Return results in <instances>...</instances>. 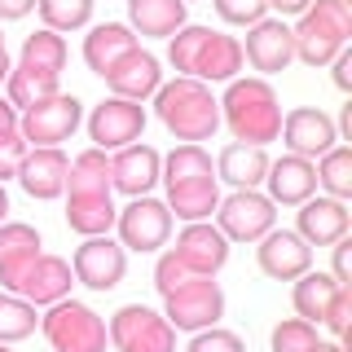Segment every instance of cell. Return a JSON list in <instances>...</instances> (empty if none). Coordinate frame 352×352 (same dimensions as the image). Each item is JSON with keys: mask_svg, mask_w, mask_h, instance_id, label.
Masks as SVG:
<instances>
[{"mask_svg": "<svg viewBox=\"0 0 352 352\" xmlns=\"http://www.w3.org/2000/svg\"><path fill=\"white\" fill-rule=\"evenodd\" d=\"M71 203H66V225L84 238H102L115 225V203H110V159L106 150H84L66 172Z\"/></svg>", "mask_w": 352, "mask_h": 352, "instance_id": "obj_1", "label": "cell"}, {"mask_svg": "<svg viewBox=\"0 0 352 352\" xmlns=\"http://www.w3.org/2000/svg\"><path fill=\"white\" fill-rule=\"evenodd\" d=\"M159 181L168 185V212H176L185 225L207 220L220 207V190L212 176V159L203 146H176L159 168Z\"/></svg>", "mask_w": 352, "mask_h": 352, "instance_id": "obj_2", "label": "cell"}, {"mask_svg": "<svg viewBox=\"0 0 352 352\" xmlns=\"http://www.w3.org/2000/svg\"><path fill=\"white\" fill-rule=\"evenodd\" d=\"M154 110H159L163 128H168L176 141H185V146L212 141L216 128H220V102L212 97V88L203 80H185L181 75V80H172V84H159Z\"/></svg>", "mask_w": 352, "mask_h": 352, "instance_id": "obj_3", "label": "cell"}, {"mask_svg": "<svg viewBox=\"0 0 352 352\" xmlns=\"http://www.w3.org/2000/svg\"><path fill=\"white\" fill-rule=\"evenodd\" d=\"M168 62L185 80H234L242 71V44L212 27H181L168 44Z\"/></svg>", "mask_w": 352, "mask_h": 352, "instance_id": "obj_4", "label": "cell"}, {"mask_svg": "<svg viewBox=\"0 0 352 352\" xmlns=\"http://www.w3.org/2000/svg\"><path fill=\"white\" fill-rule=\"evenodd\" d=\"M220 115L242 146H269L282 137V106L269 80H234L220 102Z\"/></svg>", "mask_w": 352, "mask_h": 352, "instance_id": "obj_5", "label": "cell"}, {"mask_svg": "<svg viewBox=\"0 0 352 352\" xmlns=\"http://www.w3.org/2000/svg\"><path fill=\"white\" fill-rule=\"evenodd\" d=\"M348 36H352L348 0H313V5L304 9L300 27L291 31L295 58L308 62V66H326V62H335L339 53L348 49Z\"/></svg>", "mask_w": 352, "mask_h": 352, "instance_id": "obj_6", "label": "cell"}, {"mask_svg": "<svg viewBox=\"0 0 352 352\" xmlns=\"http://www.w3.org/2000/svg\"><path fill=\"white\" fill-rule=\"evenodd\" d=\"M44 339L53 352H106V322L93 313L88 304L75 300H58L44 313Z\"/></svg>", "mask_w": 352, "mask_h": 352, "instance_id": "obj_7", "label": "cell"}, {"mask_svg": "<svg viewBox=\"0 0 352 352\" xmlns=\"http://www.w3.org/2000/svg\"><path fill=\"white\" fill-rule=\"evenodd\" d=\"M110 344L119 352H176V330L163 313L146 304H124L110 317Z\"/></svg>", "mask_w": 352, "mask_h": 352, "instance_id": "obj_8", "label": "cell"}, {"mask_svg": "<svg viewBox=\"0 0 352 352\" xmlns=\"http://www.w3.org/2000/svg\"><path fill=\"white\" fill-rule=\"evenodd\" d=\"M168 300V322L172 330H207V326H216L220 317H225V295H220V286L212 278H190V282H181L172 295H163Z\"/></svg>", "mask_w": 352, "mask_h": 352, "instance_id": "obj_9", "label": "cell"}, {"mask_svg": "<svg viewBox=\"0 0 352 352\" xmlns=\"http://www.w3.org/2000/svg\"><path fill=\"white\" fill-rule=\"evenodd\" d=\"M80 97L71 93H53L44 97V102H36L31 110H22L18 119V132L27 146H58V141H66L75 128H80Z\"/></svg>", "mask_w": 352, "mask_h": 352, "instance_id": "obj_10", "label": "cell"}, {"mask_svg": "<svg viewBox=\"0 0 352 352\" xmlns=\"http://www.w3.org/2000/svg\"><path fill=\"white\" fill-rule=\"evenodd\" d=\"M115 225H119V247H128V251H159L163 242H168V234H172V212H168V203L141 194L115 216Z\"/></svg>", "mask_w": 352, "mask_h": 352, "instance_id": "obj_11", "label": "cell"}, {"mask_svg": "<svg viewBox=\"0 0 352 352\" xmlns=\"http://www.w3.org/2000/svg\"><path fill=\"white\" fill-rule=\"evenodd\" d=\"M141 132H146V106L128 102V97H106L88 115V137H93L97 150H124Z\"/></svg>", "mask_w": 352, "mask_h": 352, "instance_id": "obj_12", "label": "cell"}, {"mask_svg": "<svg viewBox=\"0 0 352 352\" xmlns=\"http://www.w3.org/2000/svg\"><path fill=\"white\" fill-rule=\"evenodd\" d=\"M216 216H220V234L234 242H260L273 229V220H278L273 203L256 190H234L216 207Z\"/></svg>", "mask_w": 352, "mask_h": 352, "instance_id": "obj_13", "label": "cell"}, {"mask_svg": "<svg viewBox=\"0 0 352 352\" xmlns=\"http://www.w3.org/2000/svg\"><path fill=\"white\" fill-rule=\"evenodd\" d=\"M124 269H128V256L119 242H110V234L88 238L84 247H75V260H71L75 282H84L88 291H115L124 282Z\"/></svg>", "mask_w": 352, "mask_h": 352, "instance_id": "obj_14", "label": "cell"}, {"mask_svg": "<svg viewBox=\"0 0 352 352\" xmlns=\"http://www.w3.org/2000/svg\"><path fill=\"white\" fill-rule=\"evenodd\" d=\"M172 256L185 264L190 278H216L229 260V238L220 234L216 225H207V220H194V225H185V234L176 238Z\"/></svg>", "mask_w": 352, "mask_h": 352, "instance_id": "obj_15", "label": "cell"}, {"mask_svg": "<svg viewBox=\"0 0 352 352\" xmlns=\"http://www.w3.org/2000/svg\"><path fill=\"white\" fill-rule=\"evenodd\" d=\"M102 80L110 84V93H115V97L146 102L150 93H159L163 71H159V58H154V53H146V49H128V53H119V58L102 71Z\"/></svg>", "mask_w": 352, "mask_h": 352, "instance_id": "obj_16", "label": "cell"}, {"mask_svg": "<svg viewBox=\"0 0 352 352\" xmlns=\"http://www.w3.org/2000/svg\"><path fill=\"white\" fill-rule=\"evenodd\" d=\"M282 141L300 159H322L326 150H335V119L326 110L300 106L291 115H282Z\"/></svg>", "mask_w": 352, "mask_h": 352, "instance_id": "obj_17", "label": "cell"}, {"mask_svg": "<svg viewBox=\"0 0 352 352\" xmlns=\"http://www.w3.org/2000/svg\"><path fill=\"white\" fill-rule=\"evenodd\" d=\"M260 269L278 282H295L300 273L313 269V247L291 229H269L260 238Z\"/></svg>", "mask_w": 352, "mask_h": 352, "instance_id": "obj_18", "label": "cell"}, {"mask_svg": "<svg viewBox=\"0 0 352 352\" xmlns=\"http://www.w3.org/2000/svg\"><path fill=\"white\" fill-rule=\"evenodd\" d=\"M242 58L256 66V71H264V75L286 71V66H291V58H295L291 27H286L282 18H260L256 27H251V36H247V49H242Z\"/></svg>", "mask_w": 352, "mask_h": 352, "instance_id": "obj_19", "label": "cell"}, {"mask_svg": "<svg viewBox=\"0 0 352 352\" xmlns=\"http://www.w3.org/2000/svg\"><path fill=\"white\" fill-rule=\"evenodd\" d=\"M66 172H71V159L58 146H31L18 163V181L31 198H58L66 190Z\"/></svg>", "mask_w": 352, "mask_h": 352, "instance_id": "obj_20", "label": "cell"}, {"mask_svg": "<svg viewBox=\"0 0 352 352\" xmlns=\"http://www.w3.org/2000/svg\"><path fill=\"white\" fill-rule=\"evenodd\" d=\"M159 168H163V159L154 146H124L110 159V190H124L132 198H141L159 181Z\"/></svg>", "mask_w": 352, "mask_h": 352, "instance_id": "obj_21", "label": "cell"}, {"mask_svg": "<svg viewBox=\"0 0 352 352\" xmlns=\"http://www.w3.org/2000/svg\"><path fill=\"white\" fill-rule=\"evenodd\" d=\"M264 181H269V203L295 207V203H304V198H313V190H317V168H313V159L282 154L278 163H269Z\"/></svg>", "mask_w": 352, "mask_h": 352, "instance_id": "obj_22", "label": "cell"}, {"mask_svg": "<svg viewBox=\"0 0 352 352\" xmlns=\"http://www.w3.org/2000/svg\"><path fill=\"white\" fill-rule=\"evenodd\" d=\"M40 256V234L31 225H22V220H9V225H0V286L5 291H18L22 273L36 264Z\"/></svg>", "mask_w": 352, "mask_h": 352, "instance_id": "obj_23", "label": "cell"}, {"mask_svg": "<svg viewBox=\"0 0 352 352\" xmlns=\"http://www.w3.org/2000/svg\"><path fill=\"white\" fill-rule=\"evenodd\" d=\"M66 291H71V264H66L62 256H36V264H31L27 273H22L18 291L27 304H58L66 300Z\"/></svg>", "mask_w": 352, "mask_h": 352, "instance_id": "obj_24", "label": "cell"}, {"mask_svg": "<svg viewBox=\"0 0 352 352\" xmlns=\"http://www.w3.org/2000/svg\"><path fill=\"white\" fill-rule=\"evenodd\" d=\"M348 234V207L339 198H304L300 203V238L313 247H330Z\"/></svg>", "mask_w": 352, "mask_h": 352, "instance_id": "obj_25", "label": "cell"}, {"mask_svg": "<svg viewBox=\"0 0 352 352\" xmlns=\"http://www.w3.org/2000/svg\"><path fill=\"white\" fill-rule=\"evenodd\" d=\"M269 154H264V146H242V141H234V146L220 150V181L238 185V190H256V185L264 181V172H269Z\"/></svg>", "mask_w": 352, "mask_h": 352, "instance_id": "obj_26", "label": "cell"}, {"mask_svg": "<svg viewBox=\"0 0 352 352\" xmlns=\"http://www.w3.org/2000/svg\"><path fill=\"white\" fill-rule=\"evenodd\" d=\"M128 18L141 36H176L185 27V0H128Z\"/></svg>", "mask_w": 352, "mask_h": 352, "instance_id": "obj_27", "label": "cell"}, {"mask_svg": "<svg viewBox=\"0 0 352 352\" xmlns=\"http://www.w3.org/2000/svg\"><path fill=\"white\" fill-rule=\"evenodd\" d=\"M128 49H137V36H132L124 22H102V27H93L88 40H84V62L93 66V75H102L106 66Z\"/></svg>", "mask_w": 352, "mask_h": 352, "instance_id": "obj_28", "label": "cell"}, {"mask_svg": "<svg viewBox=\"0 0 352 352\" xmlns=\"http://www.w3.org/2000/svg\"><path fill=\"white\" fill-rule=\"evenodd\" d=\"M335 291H339V282L330 278V273H313V269L300 273V278H295V295H291V300H295V313H300L304 322H313V326H317Z\"/></svg>", "mask_w": 352, "mask_h": 352, "instance_id": "obj_29", "label": "cell"}, {"mask_svg": "<svg viewBox=\"0 0 352 352\" xmlns=\"http://www.w3.org/2000/svg\"><path fill=\"white\" fill-rule=\"evenodd\" d=\"M22 66H36V71H49V75H62L66 66V40L58 36V31H36V36H27V44H22Z\"/></svg>", "mask_w": 352, "mask_h": 352, "instance_id": "obj_30", "label": "cell"}, {"mask_svg": "<svg viewBox=\"0 0 352 352\" xmlns=\"http://www.w3.org/2000/svg\"><path fill=\"white\" fill-rule=\"evenodd\" d=\"M27 335H36V304L22 295H0V344H18Z\"/></svg>", "mask_w": 352, "mask_h": 352, "instance_id": "obj_31", "label": "cell"}, {"mask_svg": "<svg viewBox=\"0 0 352 352\" xmlns=\"http://www.w3.org/2000/svg\"><path fill=\"white\" fill-rule=\"evenodd\" d=\"M317 185H326L330 198H352V150H326L322 154V168H317Z\"/></svg>", "mask_w": 352, "mask_h": 352, "instance_id": "obj_32", "label": "cell"}, {"mask_svg": "<svg viewBox=\"0 0 352 352\" xmlns=\"http://www.w3.org/2000/svg\"><path fill=\"white\" fill-rule=\"evenodd\" d=\"M40 18L49 31H80L93 18V0H40Z\"/></svg>", "mask_w": 352, "mask_h": 352, "instance_id": "obj_33", "label": "cell"}, {"mask_svg": "<svg viewBox=\"0 0 352 352\" xmlns=\"http://www.w3.org/2000/svg\"><path fill=\"white\" fill-rule=\"evenodd\" d=\"M322 339H317V326L304 322V317H291V322L273 326V352H313Z\"/></svg>", "mask_w": 352, "mask_h": 352, "instance_id": "obj_34", "label": "cell"}, {"mask_svg": "<svg viewBox=\"0 0 352 352\" xmlns=\"http://www.w3.org/2000/svg\"><path fill=\"white\" fill-rule=\"evenodd\" d=\"M322 326H330V335L344 344L348 330H352V286H339L335 295H330L326 313H322Z\"/></svg>", "mask_w": 352, "mask_h": 352, "instance_id": "obj_35", "label": "cell"}, {"mask_svg": "<svg viewBox=\"0 0 352 352\" xmlns=\"http://www.w3.org/2000/svg\"><path fill=\"white\" fill-rule=\"evenodd\" d=\"M185 352H247V344H242L234 330L207 326V330H198V335L190 339V348H185Z\"/></svg>", "mask_w": 352, "mask_h": 352, "instance_id": "obj_36", "label": "cell"}, {"mask_svg": "<svg viewBox=\"0 0 352 352\" xmlns=\"http://www.w3.org/2000/svg\"><path fill=\"white\" fill-rule=\"evenodd\" d=\"M31 146L22 141V132L18 128H0V185L9 181V176H18V163H22V154H27Z\"/></svg>", "mask_w": 352, "mask_h": 352, "instance_id": "obj_37", "label": "cell"}, {"mask_svg": "<svg viewBox=\"0 0 352 352\" xmlns=\"http://www.w3.org/2000/svg\"><path fill=\"white\" fill-rule=\"evenodd\" d=\"M212 5L225 22H238V27H256L264 18V9H269L264 0H212Z\"/></svg>", "mask_w": 352, "mask_h": 352, "instance_id": "obj_38", "label": "cell"}, {"mask_svg": "<svg viewBox=\"0 0 352 352\" xmlns=\"http://www.w3.org/2000/svg\"><path fill=\"white\" fill-rule=\"evenodd\" d=\"M181 282H190V273H185V264L176 260L172 251H168V256L154 264V286H159V295H172Z\"/></svg>", "mask_w": 352, "mask_h": 352, "instance_id": "obj_39", "label": "cell"}, {"mask_svg": "<svg viewBox=\"0 0 352 352\" xmlns=\"http://www.w3.org/2000/svg\"><path fill=\"white\" fill-rule=\"evenodd\" d=\"M330 247H335V273H330V278L339 286H352V242H348V234L339 242H330Z\"/></svg>", "mask_w": 352, "mask_h": 352, "instance_id": "obj_40", "label": "cell"}, {"mask_svg": "<svg viewBox=\"0 0 352 352\" xmlns=\"http://www.w3.org/2000/svg\"><path fill=\"white\" fill-rule=\"evenodd\" d=\"M335 84L344 88V93L352 88V53H348V49H344V53L335 58Z\"/></svg>", "mask_w": 352, "mask_h": 352, "instance_id": "obj_41", "label": "cell"}, {"mask_svg": "<svg viewBox=\"0 0 352 352\" xmlns=\"http://www.w3.org/2000/svg\"><path fill=\"white\" fill-rule=\"evenodd\" d=\"M264 5L278 9V14H304V9L313 5V0H264Z\"/></svg>", "mask_w": 352, "mask_h": 352, "instance_id": "obj_42", "label": "cell"}, {"mask_svg": "<svg viewBox=\"0 0 352 352\" xmlns=\"http://www.w3.org/2000/svg\"><path fill=\"white\" fill-rule=\"evenodd\" d=\"M31 9V0H0V18H22Z\"/></svg>", "mask_w": 352, "mask_h": 352, "instance_id": "obj_43", "label": "cell"}, {"mask_svg": "<svg viewBox=\"0 0 352 352\" xmlns=\"http://www.w3.org/2000/svg\"><path fill=\"white\" fill-rule=\"evenodd\" d=\"M0 128H18V110L9 102H0Z\"/></svg>", "mask_w": 352, "mask_h": 352, "instance_id": "obj_44", "label": "cell"}, {"mask_svg": "<svg viewBox=\"0 0 352 352\" xmlns=\"http://www.w3.org/2000/svg\"><path fill=\"white\" fill-rule=\"evenodd\" d=\"M339 128H344V137H352V106H344V115H339Z\"/></svg>", "mask_w": 352, "mask_h": 352, "instance_id": "obj_45", "label": "cell"}, {"mask_svg": "<svg viewBox=\"0 0 352 352\" xmlns=\"http://www.w3.org/2000/svg\"><path fill=\"white\" fill-rule=\"evenodd\" d=\"M9 71H14V66H9V53H5V49H0V84H5V80H9Z\"/></svg>", "mask_w": 352, "mask_h": 352, "instance_id": "obj_46", "label": "cell"}, {"mask_svg": "<svg viewBox=\"0 0 352 352\" xmlns=\"http://www.w3.org/2000/svg\"><path fill=\"white\" fill-rule=\"evenodd\" d=\"M5 216H9V194H5V185H0V225H5Z\"/></svg>", "mask_w": 352, "mask_h": 352, "instance_id": "obj_47", "label": "cell"}, {"mask_svg": "<svg viewBox=\"0 0 352 352\" xmlns=\"http://www.w3.org/2000/svg\"><path fill=\"white\" fill-rule=\"evenodd\" d=\"M313 352H348V348H344V344H317Z\"/></svg>", "mask_w": 352, "mask_h": 352, "instance_id": "obj_48", "label": "cell"}, {"mask_svg": "<svg viewBox=\"0 0 352 352\" xmlns=\"http://www.w3.org/2000/svg\"><path fill=\"white\" fill-rule=\"evenodd\" d=\"M0 352H9V344H0Z\"/></svg>", "mask_w": 352, "mask_h": 352, "instance_id": "obj_49", "label": "cell"}, {"mask_svg": "<svg viewBox=\"0 0 352 352\" xmlns=\"http://www.w3.org/2000/svg\"><path fill=\"white\" fill-rule=\"evenodd\" d=\"M0 49H5V36H0Z\"/></svg>", "mask_w": 352, "mask_h": 352, "instance_id": "obj_50", "label": "cell"}]
</instances>
